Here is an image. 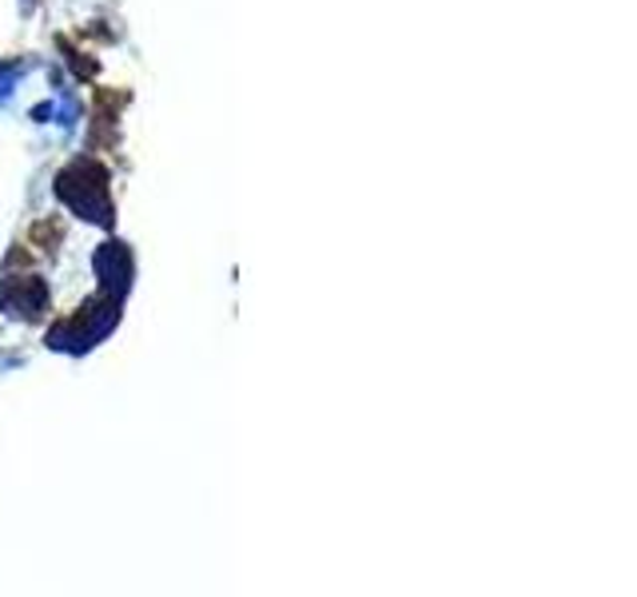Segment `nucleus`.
Returning <instances> with one entry per match:
<instances>
[]
</instances>
